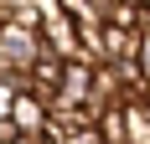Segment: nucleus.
<instances>
[{"instance_id": "1", "label": "nucleus", "mask_w": 150, "mask_h": 144, "mask_svg": "<svg viewBox=\"0 0 150 144\" xmlns=\"http://www.w3.org/2000/svg\"><path fill=\"white\" fill-rule=\"evenodd\" d=\"M42 46L52 52V57H62V62H73V57H83V26H78L73 15L62 10V5H52V10H42Z\"/></svg>"}, {"instance_id": "2", "label": "nucleus", "mask_w": 150, "mask_h": 144, "mask_svg": "<svg viewBox=\"0 0 150 144\" xmlns=\"http://www.w3.org/2000/svg\"><path fill=\"white\" fill-rule=\"evenodd\" d=\"M42 52H47V46H42V31H36V26L5 21V31H0V72H26Z\"/></svg>"}, {"instance_id": "3", "label": "nucleus", "mask_w": 150, "mask_h": 144, "mask_svg": "<svg viewBox=\"0 0 150 144\" xmlns=\"http://www.w3.org/2000/svg\"><path fill=\"white\" fill-rule=\"evenodd\" d=\"M47 118H52V103L36 98L31 87H21V93H16V103H11V124H16V134H47Z\"/></svg>"}, {"instance_id": "4", "label": "nucleus", "mask_w": 150, "mask_h": 144, "mask_svg": "<svg viewBox=\"0 0 150 144\" xmlns=\"http://www.w3.org/2000/svg\"><path fill=\"white\" fill-rule=\"evenodd\" d=\"M98 139L104 144H129V118H124V103H109V108H98Z\"/></svg>"}, {"instance_id": "5", "label": "nucleus", "mask_w": 150, "mask_h": 144, "mask_svg": "<svg viewBox=\"0 0 150 144\" xmlns=\"http://www.w3.org/2000/svg\"><path fill=\"white\" fill-rule=\"evenodd\" d=\"M135 67H140V77L150 82V31H140V46H135Z\"/></svg>"}, {"instance_id": "6", "label": "nucleus", "mask_w": 150, "mask_h": 144, "mask_svg": "<svg viewBox=\"0 0 150 144\" xmlns=\"http://www.w3.org/2000/svg\"><path fill=\"white\" fill-rule=\"evenodd\" d=\"M140 31H150V0L140 5Z\"/></svg>"}, {"instance_id": "7", "label": "nucleus", "mask_w": 150, "mask_h": 144, "mask_svg": "<svg viewBox=\"0 0 150 144\" xmlns=\"http://www.w3.org/2000/svg\"><path fill=\"white\" fill-rule=\"evenodd\" d=\"M0 31H5V15H0Z\"/></svg>"}, {"instance_id": "8", "label": "nucleus", "mask_w": 150, "mask_h": 144, "mask_svg": "<svg viewBox=\"0 0 150 144\" xmlns=\"http://www.w3.org/2000/svg\"><path fill=\"white\" fill-rule=\"evenodd\" d=\"M135 5H145V0H135Z\"/></svg>"}]
</instances>
